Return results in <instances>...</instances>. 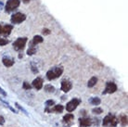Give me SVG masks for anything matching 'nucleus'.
Listing matches in <instances>:
<instances>
[{
  "mask_svg": "<svg viewBox=\"0 0 128 127\" xmlns=\"http://www.w3.org/2000/svg\"><path fill=\"white\" fill-rule=\"evenodd\" d=\"M80 127H89L92 125V120L89 117H81L79 119Z\"/></svg>",
  "mask_w": 128,
  "mask_h": 127,
  "instance_id": "nucleus-11",
  "label": "nucleus"
},
{
  "mask_svg": "<svg viewBox=\"0 0 128 127\" xmlns=\"http://www.w3.org/2000/svg\"><path fill=\"white\" fill-rule=\"evenodd\" d=\"M15 105H16V107L18 108H19L20 110H22L23 112V113H24V114H26V115H28V113H27V111L25 110H24V108H22V106L20 105H19V103H15Z\"/></svg>",
  "mask_w": 128,
  "mask_h": 127,
  "instance_id": "nucleus-27",
  "label": "nucleus"
},
{
  "mask_svg": "<svg viewBox=\"0 0 128 127\" xmlns=\"http://www.w3.org/2000/svg\"><path fill=\"white\" fill-rule=\"evenodd\" d=\"M45 105H46V108H51L53 106L55 105V101L54 100H52V99H49V100H46L45 102Z\"/></svg>",
  "mask_w": 128,
  "mask_h": 127,
  "instance_id": "nucleus-21",
  "label": "nucleus"
},
{
  "mask_svg": "<svg viewBox=\"0 0 128 127\" xmlns=\"http://www.w3.org/2000/svg\"><path fill=\"white\" fill-rule=\"evenodd\" d=\"M44 89H45L46 92L48 93H54L55 92V87L51 84H46L44 86Z\"/></svg>",
  "mask_w": 128,
  "mask_h": 127,
  "instance_id": "nucleus-20",
  "label": "nucleus"
},
{
  "mask_svg": "<svg viewBox=\"0 0 128 127\" xmlns=\"http://www.w3.org/2000/svg\"><path fill=\"white\" fill-rule=\"evenodd\" d=\"M0 94H1L2 96H6V92L1 87V86H0Z\"/></svg>",
  "mask_w": 128,
  "mask_h": 127,
  "instance_id": "nucleus-29",
  "label": "nucleus"
},
{
  "mask_svg": "<svg viewBox=\"0 0 128 127\" xmlns=\"http://www.w3.org/2000/svg\"><path fill=\"white\" fill-rule=\"evenodd\" d=\"M117 91V86H116L115 83L113 82H108L106 84L105 89L102 92L103 95H106V94H113Z\"/></svg>",
  "mask_w": 128,
  "mask_h": 127,
  "instance_id": "nucleus-7",
  "label": "nucleus"
},
{
  "mask_svg": "<svg viewBox=\"0 0 128 127\" xmlns=\"http://www.w3.org/2000/svg\"><path fill=\"white\" fill-rule=\"evenodd\" d=\"M89 103L91 105L98 106L101 103V99L99 98H98V96H96V98H91L89 99Z\"/></svg>",
  "mask_w": 128,
  "mask_h": 127,
  "instance_id": "nucleus-18",
  "label": "nucleus"
},
{
  "mask_svg": "<svg viewBox=\"0 0 128 127\" xmlns=\"http://www.w3.org/2000/svg\"><path fill=\"white\" fill-rule=\"evenodd\" d=\"M10 43V41L6 38H2L0 37V46H6V44Z\"/></svg>",
  "mask_w": 128,
  "mask_h": 127,
  "instance_id": "nucleus-23",
  "label": "nucleus"
},
{
  "mask_svg": "<svg viewBox=\"0 0 128 127\" xmlns=\"http://www.w3.org/2000/svg\"><path fill=\"white\" fill-rule=\"evenodd\" d=\"M43 83H44V81H43L41 77H37L36 79L32 81V86L34 88L36 89V90H41L43 88Z\"/></svg>",
  "mask_w": 128,
  "mask_h": 127,
  "instance_id": "nucleus-12",
  "label": "nucleus"
},
{
  "mask_svg": "<svg viewBox=\"0 0 128 127\" xmlns=\"http://www.w3.org/2000/svg\"><path fill=\"white\" fill-rule=\"evenodd\" d=\"M20 0H8L6 4V6H5V10L6 12L10 13L14 11L15 10H17L20 6Z\"/></svg>",
  "mask_w": 128,
  "mask_h": 127,
  "instance_id": "nucleus-3",
  "label": "nucleus"
},
{
  "mask_svg": "<svg viewBox=\"0 0 128 127\" xmlns=\"http://www.w3.org/2000/svg\"><path fill=\"white\" fill-rule=\"evenodd\" d=\"M12 30L13 26L11 24H0V34L3 36H8Z\"/></svg>",
  "mask_w": 128,
  "mask_h": 127,
  "instance_id": "nucleus-8",
  "label": "nucleus"
},
{
  "mask_svg": "<svg viewBox=\"0 0 128 127\" xmlns=\"http://www.w3.org/2000/svg\"><path fill=\"white\" fill-rule=\"evenodd\" d=\"M74 116L72 113H68V114H66L63 117V122L66 125H68V126H70V124L74 122Z\"/></svg>",
  "mask_w": 128,
  "mask_h": 127,
  "instance_id": "nucleus-13",
  "label": "nucleus"
},
{
  "mask_svg": "<svg viewBox=\"0 0 128 127\" xmlns=\"http://www.w3.org/2000/svg\"><path fill=\"white\" fill-rule=\"evenodd\" d=\"M0 100H1V101L3 102L4 104H5V105H6V107H8V108H10V110H11V111H13V112H15V113H17V111H16V110H14V108H12V107H11V106H10V104H8V102H6V101H5V100H3V99L1 98H0Z\"/></svg>",
  "mask_w": 128,
  "mask_h": 127,
  "instance_id": "nucleus-26",
  "label": "nucleus"
},
{
  "mask_svg": "<svg viewBox=\"0 0 128 127\" xmlns=\"http://www.w3.org/2000/svg\"><path fill=\"white\" fill-rule=\"evenodd\" d=\"M92 112H93L94 114H101L103 112V110L101 108H98V107H96V108H94L93 110H92Z\"/></svg>",
  "mask_w": 128,
  "mask_h": 127,
  "instance_id": "nucleus-22",
  "label": "nucleus"
},
{
  "mask_svg": "<svg viewBox=\"0 0 128 127\" xmlns=\"http://www.w3.org/2000/svg\"><path fill=\"white\" fill-rule=\"evenodd\" d=\"M96 83H98V78H96V76L91 77L89 79V81H88V83H87V86L91 88V87H93V86H96Z\"/></svg>",
  "mask_w": 128,
  "mask_h": 127,
  "instance_id": "nucleus-17",
  "label": "nucleus"
},
{
  "mask_svg": "<svg viewBox=\"0 0 128 127\" xmlns=\"http://www.w3.org/2000/svg\"><path fill=\"white\" fill-rule=\"evenodd\" d=\"M2 62H3L4 66L8 67H8H12L14 65V60L10 57H4L2 58Z\"/></svg>",
  "mask_w": 128,
  "mask_h": 127,
  "instance_id": "nucleus-14",
  "label": "nucleus"
},
{
  "mask_svg": "<svg viewBox=\"0 0 128 127\" xmlns=\"http://www.w3.org/2000/svg\"><path fill=\"white\" fill-rule=\"evenodd\" d=\"M64 110V107L62 105H54L51 108H46L45 111L48 113H61Z\"/></svg>",
  "mask_w": 128,
  "mask_h": 127,
  "instance_id": "nucleus-10",
  "label": "nucleus"
},
{
  "mask_svg": "<svg viewBox=\"0 0 128 127\" xmlns=\"http://www.w3.org/2000/svg\"><path fill=\"white\" fill-rule=\"evenodd\" d=\"M22 2L24 4H28L30 2V1H31V0H22Z\"/></svg>",
  "mask_w": 128,
  "mask_h": 127,
  "instance_id": "nucleus-32",
  "label": "nucleus"
},
{
  "mask_svg": "<svg viewBox=\"0 0 128 127\" xmlns=\"http://www.w3.org/2000/svg\"><path fill=\"white\" fill-rule=\"evenodd\" d=\"M32 86L29 83H27V82H23L22 84V88L24 89V90H31L32 89Z\"/></svg>",
  "mask_w": 128,
  "mask_h": 127,
  "instance_id": "nucleus-24",
  "label": "nucleus"
},
{
  "mask_svg": "<svg viewBox=\"0 0 128 127\" xmlns=\"http://www.w3.org/2000/svg\"><path fill=\"white\" fill-rule=\"evenodd\" d=\"M63 73V67L62 66H57L53 67L51 70H49L46 72V78L49 81L51 80H55L61 76V74Z\"/></svg>",
  "mask_w": 128,
  "mask_h": 127,
  "instance_id": "nucleus-1",
  "label": "nucleus"
},
{
  "mask_svg": "<svg viewBox=\"0 0 128 127\" xmlns=\"http://www.w3.org/2000/svg\"><path fill=\"white\" fill-rule=\"evenodd\" d=\"M118 122V118L115 117L113 114H108L103 119L102 125L104 127H116Z\"/></svg>",
  "mask_w": 128,
  "mask_h": 127,
  "instance_id": "nucleus-2",
  "label": "nucleus"
},
{
  "mask_svg": "<svg viewBox=\"0 0 128 127\" xmlns=\"http://www.w3.org/2000/svg\"><path fill=\"white\" fill-rule=\"evenodd\" d=\"M81 103V99L79 98H72L70 101H69L66 104V110L68 112H72L74 111L75 108L78 107V105Z\"/></svg>",
  "mask_w": 128,
  "mask_h": 127,
  "instance_id": "nucleus-6",
  "label": "nucleus"
},
{
  "mask_svg": "<svg viewBox=\"0 0 128 127\" xmlns=\"http://www.w3.org/2000/svg\"><path fill=\"white\" fill-rule=\"evenodd\" d=\"M25 20H26V15L24 13L17 12V13H14L12 16H11L10 22L13 24H20V23H22V22H24Z\"/></svg>",
  "mask_w": 128,
  "mask_h": 127,
  "instance_id": "nucleus-5",
  "label": "nucleus"
},
{
  "mask_svg": "<svg viewBox=\"0 0 128 127\" xmlns=\"http://www.w3.org/2000/svg\"><path fill=\"white\" fill-rule=\"evenodd\" d=\"M27 42H28L27 37H20L13 43V48L16 51H22L23 48H25Z\"/></svg>",
  "mask_w": 128,
  "mask_h": 127,
  "instance_id": "nucleus-4",
  "label": "nucleus"
},
{
  "mask_svg": "<svg viewBox=\"0 0 128 127\" xmlns=\"http://www.w3.org/2000/svg\"><path fill=\"white\" fill-rule=\"evenodd\" d=\"M4 122H5V118H4L3 116H1V115H0V125L4 124Z\"/></svg>",
  "mask_w": 128,
  "mask_h": 127,
  "instance_id": "nucleus-30",
  "label": "nucleus"
},
{
  "mask_svg": "<svg viewBox=\"0 0 128 127\" xmlns=\"http://www.w3.org/2000/svg\"><path fill=\"white\" fill-rule=\"evenodd\" d=\"M50 32H51V31H50L49 29H48V28H44V29H43V31H42V34H43L44 35L50 34Z\"/></svg>",
  "mask_w": 128,
  "mask_h": 127,
  "instance_id": "nucleus-28",
  "label": "nucleus"
},
{
  "mask_svg": "<svg viewBox=\"0 0 128 127\" xmlns=\"http://www.w3.org/2000/svg\"><path fill=\"white\" fill-rule=\"evenodd\" d=\"M72 84L70 83V81L67 79H64L61 81V91H63L64 93H68L70 90H72Z\"/></svg>",
  "mask_w": 128,
  "mask_h": 127,
  "instance_id": "nucleus-9",
  "label": "nucleus"
},
{
  "mask_svg": "<svg viewBox=\"0 0 128 127\" xmlns=\"http://www.w3.org/2000/svg\"><path fill=\"white\" fill-rule=\"evenodd\" d=\"M43 41H44V38L42 37L41 35H34V38H32V41L31 42V43H32L34 46H36V44L43 43Z\"/></svg>",
  "mask_w": 128,
  "mask_h": 127,
  "instance_id": "nucleus-15",
  "label": "nucleus"
},
{
  "mask_svg": "<svg viewBox=\"0 0 128 127\" xmlns=\"http://www.w3.org/2000/svg\"><path fill=\"white\" fill-rule=\"evenodd\" d=\"M3 8H4V3L2 2V1H0V10H2Z\"/></svg>",
  "mask_w": 128,
  "mask_h": 127,
  "instance_id": "nucleus-31",
  "label": "nucleus"
},
{
  "mask_svg": "<svg viewBox=\"0 0 128 127\" xmlns=\"http://www.w3.org/2000/svg\"><path fill=\"white\" fill-rule=\"evenodd\" d=\"M31 70L34 73H38V69L34 62H31Z\"/></svg>",
  "mask_w": 128,
  "mask_h": 127,
  "instance_id": "nucleus-25",
  "label": "nucleus"
},
{
  "mask_svg": "<svg viewBox=\"0 0 128 127\" xmlns=\"http://www.w3.org/2000/svg\"><path fill=\"white\" fill-rule=\"evenodd\" d=\"M35 53H36V48H35V46H34L32 43H30V46L28 48V50H27V55L28 56H32Z\"/></svg>",
  "mask_w": 128,
  "mask_h": 127,
  "instance_id": "nucleus-16",
  "label": "nucleus"
},
{
  "mask_svg": "<svg viewBox=\"0 0 128 127\" xmlns=\"http://www.w3.org/2000/svg\"><path fill=\"white\" fill-rule=\"evenodd\" d=\"M118 121L121 122V124H122V126H126V125H127V115L122 114L120 116Z\"/></svg>",
  "mask_w": 128,
  "mask_h": 127,
  "instance_id": "nucleus-19",
  "label": "nucleus"
}]
</instances>
